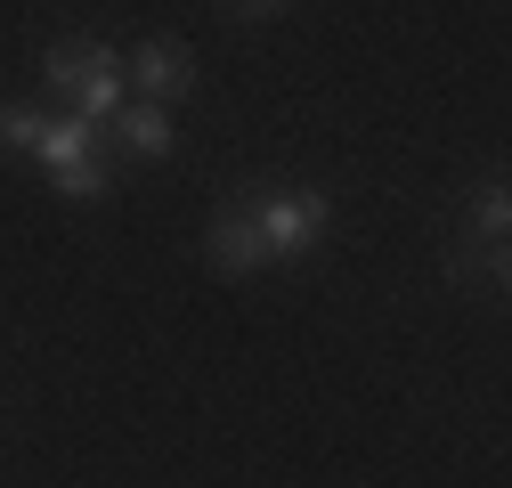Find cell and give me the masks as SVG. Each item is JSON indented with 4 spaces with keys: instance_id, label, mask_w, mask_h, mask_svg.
Returning <instances> with one entry per match:
<instances>
[{
    "instance_id": "cell-1",
    "label": "cell",
    "mask_w": 512,
    "mask_h": 488,
    "mask_svg": "<svg viewBox=\"0 0 512 488\" xmlns=\"http://www.w3.org/2000/svg\"><path fill=\"white\" fill-rule=\"evenodd\" d=\"M252 220H261L269 261H301L326 236V196H252Z\"/></svg>"
},
{
    "instance_id": "cell-2",
    "label": "cell",
    "mask_w": 512,
    "mask_h": 488,
    "mask_svg": "<svg viewBox=\"0 0 512 488\" xmlns=\"http://www.w3.org/2000/svg\"><path fill=\"white\" fill-rule=\"evenodd\" d=\"M131 74H139L147 106H171L187 82H196V57H187V41H147V49L131 57Z\"/></svg>"
},
{
    "instance_id": "cell-3",
    "label": "cell",
    "mask_w": 512,
    "mask_h": 488,
    "mask_svg": "<svg viewBox=\"0 0 512 488\" xmlns=\"http://www.w3.org/2000/svg\"><path fill=\"white\" fill-rule=\"evenodd\" d=\"M114 66H122V49H106V41H57V49L41 57V74H49L57 98H74L82 82H98V74H114Z\"/></svg>"
},
{
    "instance_id": "cell-4",
    "label": "cell",
    "mask_w": 512,
    "mask_h": 488,
    "mask_svg": "<svg viewBox=\"0 0 512 488\" xmlns=\"http://www.w3.org/2000/svg\"><path fill=\"white\" fill-rule=\"evenodd\" d=\"M204 244H212V261H220L228 277H244V269H261V261H269V244H261V220H252V204L220 212V228H212Z\"/></svg>"
},
{
    "instance_id": "cell-5",
    "label": "cell",
    "mask_w": 512,
    "mask_h": 488,
    "mask_svg": "<svg viewBox=\"0 0 512 488\" xmlns=\"http://www.w3.org/2000/svg\"><path fill=\"white\" fill-rule=\"evenodd\" d=\"M33 147H41V163H49V171H66V163H90V155H98V122H82V114H49Z\"/></svg>"
},
{
    "instance_id": "cell-6",
    "label": "cell",
    "mask_w": 512,
    "mask_h": 488,
    "mask_svg": "<svg viewBox=\"0 0 512 488\" xmlns=\"http://www.w3.org/2000/svg\"><path fill=\"white\" fill-rule=\"evenodd\" d=\"M114 139L131 147V155H171V114L139 98V106H122V114H114Z\"/></svg>"
},
{
    "instance_id": "cell-7",
    "label": "cell",
    "mask_w": 512,
    "mask_h": 488,
    "mask_svg": "<svg viewBox=\"0 0 512 488\" xmlns=\"http://www.w3.org/2000/svg\"><path fill=\"white\" fill-rule=\"evenodd\" d=\"M447 285H504V244L456 236V244H447Z\"/></svg>"
},
{
    "instance_id": "cell-8",
    "label": "cell",
    "mask_w": 512,
    "mask_h": 488,
    "mask_svg": "<svg viewBox=\"0 0 512 488\" xmlns=\"http://www.w3.org/2000/svg\"><path fill=\"white\" fill-rule=\"evenodd\" d=\"M57 179V196H74V204H98L106 196V163L90 155V163H66V171H49Z\"/></svg>"
},
{
    "instance_id": "cell-9",
    "label": "cell",
    "mask_w": 512,
    "mask_h": 488,
    "mask_svg": "<svg viewBox=\"0 0 512 488\" xmlns=\"http://www.w3.org/2000/svg\"><path fill=\"white\" fill-rule=\"evenodd\" d=\"M504 228H512V204H504V188H480V204H472V228H464V236H480V244H504Z\"/></svg>"
},
{
    "instance_id": "cell-10",
    "label": "cell",
    "mask_w": 512,
    "mask_h": 488,
    "mask_svg": "<svg viewBox=\"0 0 512 488\" xmlns=\"http://www.w3.org/2000/svg\"><path fill=\"white\" fill-rule=\"evenodd\" d=\"M41 122H49L41 106H0V147H33V139H41Z\"/></svg>"
},
{
    "instance_id": "cell-11",
    "label": "cell",
    "mask_w": 512,
    "mask_h": 488,
    "mask_svg": "<svg viewBox=\"0 0 512 488\" xmlns=\"http://www.w3.org/2000/svg\"><path fill=\"white\" fill-rule=\"evenodd\" d=\"M236 17H277V9H293V0H228Z\"/></svg>"
}]
</instances>
